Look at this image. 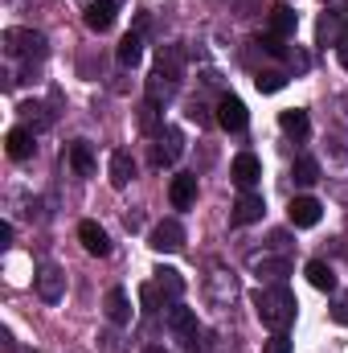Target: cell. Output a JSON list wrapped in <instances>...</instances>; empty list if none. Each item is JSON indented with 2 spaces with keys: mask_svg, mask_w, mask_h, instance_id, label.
I'll use <instances>...</instances> for the list:
<instances>
[{
  "mask_svg": "<svg viewBox=\"0 0 348 353\" xmlns=\"http://www.w3.org/2000/svg\"><path fill=\"white\" fill-rule=\"evenodd\" d=\"M254 308H259L262 325H270V329H279V333H283V329L295 321V296H291L283 283L254 292Z\"/></svg>",
  "mask_w": 348,
  "mask_h": 353,
  "instance_id": "obj_1",
  "label": "cell"
},
{
  "mask_svg": "<svg viewBox=\"0 0 348 353\" xmlns=\"http://www.w3.org/2000/svg\"><path fill=\"white\" fill-rule=\"evenodd\" d=\"M4 50L12 58H45V37L33 29H8L4 33Z\"/></svg>",
  "mask_w": 348,
  "mask_h": 353,
  "instance_id": "obj_2",
  "label": "cell"
},
{
  "mask_svg": "<svg viewBox=\"0 0 348 353\" xmlns=\"http://www.w3.org/2000/svg\"><path fill=\"white\" fill-rule=\"evenodd\" d=\"M148 247H152V251H160V255L180 251V247H184V226H180L176 218H164V222L148 234Z\"/></svg>",
  "mask_w": 348,
  "mask_h": 353,
  "instance_id": "obj_3",
  "label": "cell"
},
{
  "mask_svg": "<svg viewBox=\"0 0 348 353\" xmlns=\"http://www.w3.org/2000/svg\"><path fill=\"white\" fill-rule=\"evenodd\" d=\"M168 329L176 333V341L184 345V350H197V337H201V325H197V316L188 312V308H168Z\"/></svg>",
  "mask_w": 348,
  "mask_h": 353,
  "instance_id": "obj_4",
  "label": "cell"
},
{
  "mask_svg": "<svg viewBox=\"0 0 348 353\" xmlns=\"http://www.w3.org/2000/svg\"><path fill=\"white\" fill-rule=\"evenodd\" d=\"M33 283H37V296H41L45 304H58V300L66 296V271H62V267H54V263L41 267Z\"/></svg>",
  "mask_w": 348,
  "mask_h": 353,
  "instance_id": "obj_5",
  "label": "cell"
},
{
  "mask_svg": "<svg viewBox=\"0 0 348 353\" xmlns=\"http://www.w3.org/2000/svg\"><path fill=\"white\" fill-rule=\"evenodd\" d=\"M246 103L238 99V94H221V103H217V123L226 128V132H246Z\"/></svg>",
  "mask_w": 348,
  "mask_h": 353,
  "instance_id": "obj_6",
  "label": "cell"
},
{
  "mask_svg": "<svg viewBox=\"0 0 348 353\" xmlns=\"http://www.w3.org/2000/svg\"><path fill=\"white\" fill-rule=\"evenodd\" d=\"M287 218H291L295 230H312V226L324 218V205H320L316 197H295V201L287 205Z\"/></svg>",
  "mask_w": 348,
  "mask_h": 353,
  "instance_id": "obj_7",
  "label": "cell"
},
{
  "mask_svg": "<svg viewBox=\"0 0 348 353\" xmlns=\"http://www.w3.org/2000/svg\"><path fill=\"white\" fill-rule=\"evenodd\" d=\"M78 239H83L87 255H94V259H107V255H111V239H107V230H102L98 222H83V226H78Z\"/></svg>",
  "mask_w": 348,
  "mask_h": 353,
  "instance_id": "obj_8",
  "label": "cell"
},
{
  "mask_svg": "<svg viewBox=\"0 0 348 353\" xmlns=\"http://www.w3.org/2000/svg\"><path fill=\"white\" fill-rule=\"evenodd\" d=\"M102 312H107L111 325H127V321H131V300H127V292H123V288H111L107 300H102Z\"/></svg>",
  "mask_w": 348,
  "mask_h": 353,
  "instance_id": "obj_9",
  "label": "cell"
},
{
  "mask_svg": "<svg viewBox=\"0 0 348 353\" xmlns=\"http://www.w3.org/2000/svg\"><path fill=\"white\" fill-rule=\"evenodd\" d=\"M107 173H111V185H115V189H127L131 176H135V161H131V152H127V148H115Z\"/></svg>",
  "mask_w": 348,
  "mask_h": 353,
  "instance_id": "obj_10",
  "label": "cell"
},
{
  "mask_svg": "<svg viewBox=\"0 0 348 353\" xmlns=\"http://www.w3.org/2000/svg\"><path fill=\"white\" fill-rule=\"evenodd\" d=\"M262 210H266V201H262L259 193H242L238 201H234V222L238 226H250V222H259Z\"/></svg>",
  "mask_w": 348,
  "mask_h": 353,
  "instance_id": "obj_11",
  "label": "cell"
},
{
  "mask_svg": "<svg viewBox=\"0 0 348 353\" xmlns=\"http://www.w3.org/2000/svg\"><path fill=\"white\" fill-rule=\"evenodd\" d=\"M168 197H173L176 210H188V205L197 201V176H188V173L173 176V185H168Z\"/></svg>",
  "mask_w": 348,
  "mask_h": 353,
  "instance_id": "obj_12",
  "label": "cell"
},
{
  "mask_svg": "<svg viewBox=\"0 0 348 353\" xmlns=\"http://www.w3.org/2000/svg\"><path fill=\"white\" fill-rule=\"evenodd\" d=\"M230 173H234V181H238L242 189H250V185L262 176V165H259L254 152H242V157H234V169H230Z\"/></svg>",
  "mask_w": 348,
  "mask_h": 353,
  "instance_id": "obj_13",
  "label": "cell"
},
{
  "mask_svg": "<svg viewBox=\"0 0 348 353\" xmlns=\"http://www.w3.org/2000/svg\"><path fill=\"white\" fill-rule=\"evenodd\" d=\"M115 12H119L115 0H94V4L87 8V25L94 29V33H107V29L115 25Z\"/></svg>",
  "mask_w": 348,
  "mask_h": 353,
  "instance_id": "obj_14",
  "label": "cell"
},
{
  "mask_svg": "<svg viewBox=\"0 0 348 353\" xmlns=\"http://www.w3.org/2000/svg\"><path fill=\"white\" fill-rule=\"evenodd\" d=\"M66 161H70V169L78 176H94V152H90L87 140H74V144L66 148Z\"/></svg>",
  "mask_w": 348,
  "mask_h": 353,
  "instance_id": "obj_15",
  "label": "cell"
},
{
  "mask_svg": "<svg viewBox=\"0 0 348 353\" xmlns=\"http://www.w3.org/2000/svg\"><path fill=\"white\" fill-rule=\"evenodd\" d=\"M4 148H8L12 161H29V157H33V132H29V128H12V132L4 136Z\"/></svg>",
  "mask_w": 348,
  "mask_h": 353,
  "instance_id": "obj_16",
  "label": "cell"
},
{
  "mask_svg": "<svg viewBox=\"0 0 348 353\" xmlns=\"http://www.w3.org/2000/svg\"><path fill=\"white\" fill-rule=\"evenodd\" d=\"M307 283L320 288V292H336V271L324 263V259H312L307 263Z\"/></svg>",
  "mask_w": 348,
  "mask_h": 353,
  "instance_id": "obj_17",
  "label": "cell"
},
{
  "mask_svg": "<svg viewBox=\"0 0 348 353\" xmlns=\"http://www.w3.org/2000/svg\"><path fill=\"white\" fill-rule=\"evenodd\" d=\"M279 128H283L287 136H295V140H303V136L312 132V123H307V111H299V107L283 111V115H279Z\"/></svg>",
  "mask_w": 348,
  "mask_h": 353,
  "instance_id": "obj_18",
  "label": "cell"
},
{
  "mask_svg": "<svg viewBox=\"0 0 348 353\" xmlns=\"http://www.w3.org/2000/svg\"><path fill=\"white\" fill-rule=\"evenodd\" d=\"M295 25H299V17H295V8H287V4H279V8L270 12V33H274V37H291V33H295Z\"/></svg>",
  "mask_w": 348,
  "mask_h": 353,
  "instance_id": "obj_19",
  "label": "cell"
},
{
  "mask_svg": "<svg viewBox=\"0 0 348 353\" xmlns=\"http://www.w3.org/2000/svg\"><path fill=\"white\" fill-rule=\"evenodd\" d=\"M164 140H168V148H156V152H152V161H156L160 169H164V165H173L176 157L184 152V140H180V132H176V128H168V132H164Z\"/></svg>",
  "mask_w": 348,
  "mask_h": 353,
  "instance_id": "obj_20",
  "label": "cell"
},
{
  "mask_svg": "<svg viewBox=\"0 0 348 353\" xmlns=\"http://www.w3.org/2000/svg\"><path fill=\"white\" fill-rule=\"evenodd\" d=\"M140 58H144V41L135 33H127L119 41V66H140Z\"/></svg>",
  "mask_w": 348,
  "mask_h": 353,
  "instance_id": "obj_21",
  "label": "cell"
},
{
  "mask_svg": "<svg viewBox=\"0 0 348 353\" xmlns=\"http://www.w3.org/2000/svg\"><path fill=\"white\" fill-rule=\"evenodd\" d=\"M291 176H295V185H303V189H307V185H316V181H320V165H316L312 157H299V161H295V169H291Z\"/></svg>",
  "mask_w": 348,
  "mask_h": 353,
  "instance_id": "obj_22",
  "label": "cell"
},
{
  "mask_svg": "<svg viewBox=\"0 0 348 353\" xmlns=\"http://www.w3.org/2000/svg\"><path fill=\"white\" fill-rule=\"evenodd\" d=\"M156 283H160L173 300H180V292H184V279H180V271H176V267H160V271H156Z\"/></svg>",
  "mask_w": 348,
  "mask_h": 353,
  "instance_id": "obj_23",
  "label": "cell"
},
{
  "mask_svg": "<svg viewBox=\"0 0 348 353\" xmlns=\"http://www.w3.org/2000/svg\"><path fill=\"white\" fill-rule=\"evenodd\" d=\"M254 87H259L262 94H274V90L287 87V74H283V70H259V74H254Z\"/></svg>",
  "mask_w": 348,
  "mask_h": 353,
  "instance_id": "obj_24",
  "label": "cell"
},
{
  "mask_svg": "<svg viewBox=\"0 0 348 353\" xmlns=\"http://www.w3.org/2000/svg\"><path fill=\"white\" fill-rule=\"evenodd\" d=\"M140 128H144V132H152V128H156V99L140 103Z\"/></svg>",
  "mask_w": 348,
  "mask_h": 353,
  "instance_id": "obj_25",
  "label": "cell"
},
{
  "mask_svg": "<svg viewBox=\"0 0 348 353\" xmlns=\"http://www.w3.org/2000/svg\"><path fill=\"white\" fill-rule=\"evenodd\" d=\"M262 271H266V275H287L291 263H287V259H259V275Z\"/></svg>",
  "mask_w": 348,
  "mask_h": 353,
  "instance_id": "obj_26",
  "label": "cell"
},
{
  "mask_svg": "<svg viewBox=\"0 0 348 353\" xmlns=\"http://www.w3.org/2000/svg\"><path fill=\"white\" fill-rule=\"evenodd\" d=\"M266 353H291V337H283V333H274V337L266 341Z\"/></svg>",
  "mask_w": 348,
  "mask_h": 353,
  "instance_id": "obj_27",
  "label": "cell"
},
{
  "mask_svg": "<svg viewBox=\"0 0 348 353\" xmlns=\"http://www.w3.org/2000/svg\"><path fill=\"white\" fill-rule=\"evenodd\" d=\"M140 300H144V308H148V312H156V288H152V283H144V288H140Z\"/></svg>",
  "mask_w": 348,
  "mask_h": 353,
  "instance_id": "obj_28",
  "label": "cell"
},
{
  "mask_svg": "<svg viewBox=\"0 0 348 353\" xmlns=\"http://www.w3.org/2000/svg\"><path fill=\"white\" fill-rule=\"evenodd\" d=\"M332 321H336V325H348V296L336 304V308H332Z\"/></svg>",
  "mask_w": 348,
  "mask_h": 353,
  "instance_id": "obj_29",
  "label": "cell"
},
{
  "mask_svg": "<svg viewBox=\"0 0 348 353\" xmlns=\"http://www.w3.org/2000/svg\"><path fill=\"white\" fill-rule=\"evenodd\" d=\"M0 247H12V222H0Z\"/></svg>",
  "mask_w": 348,
  "mask_h": 353,
  "instance_id": "obj_30",
  "label": "cell"
},
{
  "mask_svg": "<svg viewBox=\"0 0 348 353\" xmlns=\"http://www.w3.org/2000/svg\"><path fill=\"white\" fill-rule=\"evenodd\" d=\"M336 58H340V66L348 70V41H345V46H336Z\"/></svg>",
  "mask_w": 348,
  "mask_h": 353,
  "instance_id": "obj_31",
  "label": "cell"
},
{
  "mask_svg": "<svg viewBox=\"0 0 348 353\" xmlns=\"http://www.w3.org/2000/svg\"><path fill=\"white\" fill-rule=\"evenodd\" d=\"M144 353H164V350H156V345H152V350H144Z\"/></svg>",
  "mask_w": 348,
  "mask_h": 353,
  "instance_id": "obj_32",
  "label": "cell"
}]
</instances>
